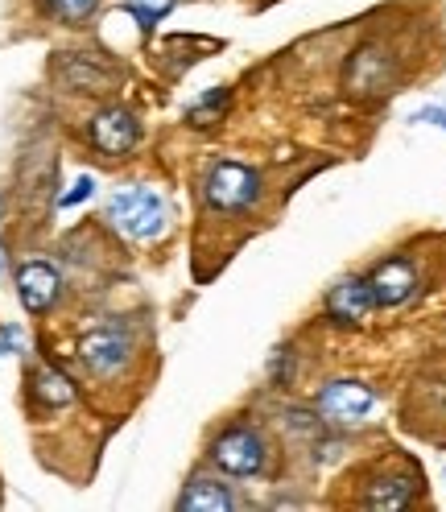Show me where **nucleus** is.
I'll return each mask as SVG.
<instances>
[{
	"label": "nucleus",
	"mask_w": 446,
	"mask_h": 512,
	"mask_svg": "<svg viewBox=\"0 0 446 512\" xmlns=\"http://www.w3.org/2000/svg\"><path fill=\"white\" fill-rule=\"evenodd\" d=\"M108 223L129 240H157L170 228V207L153 186H124L108 199Z\"/></svg>",
	"instance_id": "f257e3e1"
},
{
	"label": "nucleus",
	"mask_w": 446,
	"mask_h": 512,
	"mask_svg": "<svg viewBox=\"0 0 446 512\" xmlns=\"http://www.w3.org/2000/svg\"><path fill=\"white\" fill-rule=\"evenodd\" d=\"M261 174L244 162H211L203 174V203L219 215H244L261 203Z\"/></svg>",
	"instance_id": "f03ea898"
},
{
	"label": "nucleus",
	"mask_w": 446,
	"mask_h": 512,
	"mask_svg": "<svg viewBox=\"0 0 446 512\" xmlns=\"http://www.w3.org/2000/svg\"><path fill=\"white\" fill-rule=\"evenodd\" d=\"M211 463L223 475H236V479H252L269 467V438L261 434V426L252 422H232L228 430H219V438L211 442Z\"/></svg>",
	"instance_id": "7ed1b4c3"
},
{
	"label": "nucleus",
	"mask_w": 446,
	"mask_h": 512,
	"mask_svg": "<svg viewBox=\"0 0 446 512\" xmlns=\"http://www.w3.org/2000/svg\"><path fill=\"white\" fill-rule=\"evenodd\" d=\"M314 409L323 413V422L339 426V430H352V426H364L376 409V393L368 389L364 380H352V376H339V380H327L323 389L314 397Z\"/></svg>",
	"instance_id": "20e7f679"
},
{
	"label": "nucleus",
	"mask_w": 446,
	"mask_h": 512,
	"mask_svg": "<svg viewBox=\"0 0 446 512\" xmlns=\"http://www.w3.org/2000/svg\"><path fill=\"white\" fill-rule=\"evenodd\" d=\"M79 360L91 376H116L133 360V335L120 323H104L79 339Z\"/></svg>",
	"instance_id": "39448f33"
},
{
	"label": "nucleus",
	"mask_w": 446,
	"mask_h": 512,
	"mask_svg": "<svg viewBox=\"0 0 446 512\" xmlns=\"http://www.w3.org/2000/svg\"><path fill=\"white\" fill-rule=\"evenodd\" d=\"M87 141L100 149L104 157H129V153L141 145V120H137L129 108L108 104V108H100V112L91 116Z\"/></svg>",
	"instance_id": "423d86ee"
},
{
	"label": "nucleus",
	"mask_w": 446,
	"mask_h": 512,
	"mask_svg": "<svg viewBox=\"0 0 446 512\" xmlns=\"http://www.w3.org/2000/svg\"><path fill=\"white\" fill-rule=\"evenodd\" d=\"M364 281L372 290V302L393 310V306H405L413 294H418L422 277H418V265H413L409 256H389V261H380Z\"/></svg>",
	"instance_id": "0eeeda50"
},
{
	"label": "nucleus",
	"mask_w": 446,
	"mask_h": 512,
	"mask_svg": "<svg viewBox=\"0 0 446 512\" xmlns=\"http://www.w3.org/2000/svg\"><path fill=\"white\" fill-rule=\"evenodd\" d=\"M323 310L335 327H364L368 314L376 310V302H372V290H368L364 277H343L339 285H331Z\"/></svg>",
	"instance_id": "6e6552de"
},
{
	"label": "nucleus",
	"mask_w": 446,
	"mask_h": 512,
	"mask_svg": "<svg viewBox=\"0 0 446 512\" xmlns=\"http://www.w3.org/2000/svg\"><path fill=\"white\" fill-rule=\"evenodd\" d=\"M393 79H397L393 58L380 46H364L347 62V91H356V95H385L393 87Z\"/></svg>",
	"instance_id": "1a4fd4ad"
},
{
	"label": "nucleus",
	"mask_w": 446,
	"mask_h": 512,
	"mask_svg": "<svg viewBox=\"0 0 446 512\" xmlns=\"http://www.w3.org/2000/svg\"><path fill=\"white\" fill-rule=\"evenodd\" d=\"M17 298L29 314H46L62 298V277L50 261H25L17 269Z\"/></svg>",
	"instance_id": "9d476101"
},
{
	"label": "nucleus",
	"mask_w": 446,
	"mask_h": 512,
	"mask_svg": "<svg viewBox=\"0 0 446 512\" xmlns=\"http://www.w3.org/2000/svg\"><path fill=\"white\" fill-rule=\"evenodd\" d=\"M418 488H422V475L413 471H401V475H380L376 484H368L364 492V508H385V512H401L418 500Z\"/></svg>",
	"instance_id": "9b49d317"
},
{
	"label": "nucleus",
	"mask_w": 446,
	"mask_h": 512,
	"mask_svg": "<svg viewBox=\"0 0 446 512\" xmlns=\"http://www.w3.org/2000/svg\"><path fill=\"white\" fill-rule=\"evenodd\" d=\"M178 508L186 512H219V508H236V496L228 492L223 479H211V475H195L186 484V492L178 496Z\"/></svg>",
	"instance_id": "f8f14e48"
},
{
	"label": "nucleus",
	"mask_w": 446,
	"mask_h": 512,
	"mask_svg": "<svg viewBox=\"0 0 446 512\" xmlns=\"http://www.w3.org/2000/svg\"><path fill=\"white\" fill-rule=\"evenodd\" d=\"M54 75H58V83L79 87V91H108V83H112V75L100 67V62H91L83 54H62L54 62Z\"/></svg>",
	"instance_id": "ddd939ff"
},
{
	"label": "nucleus",
	"mask_w": 446,
	"mask_h": 512,
	"mask_svg": "<svg viewBox=\"0 0 446 512\" xmlns=\"http://www.w3.org/2000/svg\"><path fill=\"white\" fill-rule=\"evenodd\" d=\"M34 397L42 401V405H50V409H62V405H71L75 401V384L62 376L58 368H50V364H42V368H34Z\"/></svg>",
	"instance_id": "4468645a"
},
{
	"label": "nucleus",
	"mask_w": 446,
	"mask_h": 512,
	"mask_svg": "<svg viewBox=\"0 0 446 512\" xmlns=\"http://www.w3.org/2000/svg\"><path fill=\"white\" fill-rule=\"evenodd\" d=\"M223 108H228V87H215V91L199 95V100L186 108V120L199 124V128H207V124H215V120L223 116Z\"/></svg>",
	"instance_id": "2eb2a0df"
},
{
	"label": "nucleus",
	"mask_w": 446,
	"mask_h": 512,
	"mask_svg": "<svg viewBox=\"0 0 446 512\" xmlns=\"http://www.w3.org/2000/svg\"><path fill=\"white\" fill-rule=\"evenodd\" d=\"M100 9V0H46V13L62 25H87Z\"/></svg>",
	"instance_id": "dca6fc26"
},
{
	"label": "nucleus",
	"mask_w": 446,
	"mask_h": 512,
	"mask_svg": "<svg viewBox=\"0 0 446 512\" xmlns=\"http://www.w3.org/2000/svg\"><path fill=\"white\" fill-rule=\"evenodd\" d=\"M170 9H174V0H124V13H129V17L145 29V34H149V29L162 21Z\"/></svg>",
	"instance_id": "f3484780"
},
{
	"label": "nucleus",
	"mask_w": 446,
	"mask_h": 512,
	"mask_svg": "<svg viewBox=\"0 0 446 512\" xmlns=\"http://www.w3.org/2000/svg\"><path fill=\"white\" fill-rule=\"evenodd\" d=\"M91 190H95V182H91V178H79L75 190H67V195H62V207H75V203L91 199Z\"/></svg>",
	"instance_id": "a211bd4d"
},
{
	"label": "nucleus",
	"mask_w": 446,
	"mask_h": 512,
	"mask_svg": "<svg viewBox=\"0 0 446 512\" xmlns=\"http://www.w3.org/2000/svg\"><path fill=\"white\" fill-rule=\"evenodd\" d=\"M21 351V327H0V356Z\"/></svg>",
	"instance_id": "6ab92c4d"
},
{
	"label": "nucleus",
	"mask_w": 446,
	"mask_h": 512,
	"mask_svg": "<svg viewBox=\"0 0 446 512\" xmlns=\"http://www.w3.org/2000/svg\"><path fill=\"white\" fill-rule=\"evenodd\" d=\"M413 120H422V124H438V128H446V108H422V112H413Z\"/></svg>",
	"instance_id": "aec40b11"
},
{
	"label": "nucleus",
	"mask_w": 446,
	"mask_h": 512,
	"mask_svg": "<svg viewBox=\"0 0 446 512\" xmlns=\"http://www.w3.org/2000/svg\"><path fill=\"white\" fill-rule=\"evenodd\" d=\"M0 269H5V252H0Z\"/></svg>",
	"instance_id": "412c9836"
}]
</instances>
